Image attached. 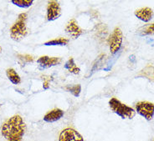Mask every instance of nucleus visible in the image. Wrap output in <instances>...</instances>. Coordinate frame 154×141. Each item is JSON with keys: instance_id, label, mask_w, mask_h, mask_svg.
Instances as JSON below:
<instances>
[{"instance_id": "20", "label": "nucleus", "mask_w": 154, "mask_h": 141, "mask_svg": "<svg viewBox=\"0 0 154 141\" xmlns=\"http://www.w3.org/2000/svg\"><path fill=\"white\" fill-rule=\"evenodd\" d=\"M52 79H50V80H51ZM49 81H50V79H48V80H45V81L44 82V89H48L49 88Z\"/></svg>"}, {"instance_id": "18", "label": "nucleus", "mask_w": 154, "mask_h": 141, "mask_svg": "<svg viewBox=\"0 0 154 141\" xmlns=\"http://www.w3.org/2000/svg\"><path fill=\"white\" fill-rule=\"evenodd\" d=\"M151 34H154V23L147 26L141 33V35H151Z\"/></svg>"}, {"instance_id": "2", "label": "nucleus", "mask_w": 154, "mask_h": 141, "mask_svg": "<svg viewBox=\"0 0 154 141\" xmlns=\"http://www.w3.org/2000/svg\"><path fill=\"white\" fill-rule=\"evenodd\" d=\"M26 21L27 13H24L19 15L17 21L14 23V24L10 29V36L13 40L19 41L27 35L28 30L26 27Z\"/></svg>"}, {"instance_id": "4", "label": "nucleus", "mask_w": 154, "mask_h": 141, "mask_svg": "<svg viewBox=\"0 0 154 141\" xmlns=\"http://www.w3.org/2000/svg\"><path fill=\"white\" fill-rule=\"evenodd\" d=\"M123 35L120 28H115L113 32L111 33L110 37L108 38V44L111 54H115L121 47L122 44Z\"/></svg>"}, {"instance_id": "21", "label": "nucleus", "mask_w": 154, "mask_h": 141, "mask_svg": "<svg viewBox=\"0 0 154 141\" xmlns=\"http://www.w3.org/2000/svg\"><path fill=\"white\" fill-rule=\"evenodd\" d=\"M1 50H2V48H1V47H0V52H1Z\"/></svg>"}, {"instance_id": "10", "label": "nucleus", "mask_w": 154, "mask_h": 141, "mask_svg": "<svg viewBox=\"0 0 154 141\" xmlns=\"http://www.w3.org/2000/svg\"><path fill=\"white\" fill-rule=\"evenodd\" d=\"M154 13L153 9L148 7L141 8L135 11V16L143 22H149L153 18Z\"/></svg>"}, {"instance_id": "19", "label": "nucleus", "mask_w": 154, "mask_h": 141, "mask_svg": "<svg viewBox=\"0 0 154 141\" xmlns=\"http://www.w3.org/2000/svg\"><path fill=\"white\" fill-rule=\"evenodd\" d=\"M19 59L20 60H22L23 62H33L34 60V58L31 55H29V54H25V55H19Z\"/></svg>"}, {"instance_id": "14", "label": "nucleus", "mask_w": 154, "mask_h": 141, "mask_svg": "<svg viewBox=\"0 0 154 141\" xmlns=\"http://www.w3.org/2000/svg\"><path fill=\"white\" fill-rule=\"evenodd\" d=\"M64 68H66V69H68L69 72L75 73V74L80 73V71H81L80 68L76 66V64H75V61H74L73 58H70L69 59L68 61L64 64Z\"/></svg>"}, {"instance_id": "12", "label": "nucleus", "mask_w": 154, "mask_h": 141, "mask_svg": "<svg viewBox=\"0 0 154 141\" xmlns=\"http://www.w3.org/2000/svg\"><path fill=\"white\" fill-rule=\"evenodd\" d=\"M137 76L146 78L149 81L154 82V66L153 64H147L137 73Z\"/></svg>"}, {"instance_id": "7", "label": "nucleus", "mask_w": 154, "mask_h": 141, "mask_svg": "<svg viewBox=\"0 0 154 141\" xmlns=\"http://www.w3.org/2000/svg\"><path fill=\"white\" fill-rule=\"evenodd\" d=\"M61 15V8L60 4L56 1H50L48 3L47 18L49 21H54Z\"/></svg>"}, {"instance_id": "9", "label": "nucleus", "mask_w": 154, "mask_h": 141, "mask_svg": "<svg viewBox=\"0 0 154 141\" xmlns=\"http://www.w3.org/2000/svg\"><path fill=\"white\" fill-rule=\"evenodd\" d=\"M40 66L43 68H50L52 66H56L60 64L62 62L61 58L59 57H48V56H42L37 60Z\"/></svg>"}, {"instance_id": "8", "label": "nucleus", "mask_w": 154, "mask_h": 141, "mask_svg": "<svg viewBox=\"0 0 154 141\" xmlns=\"http://www.w3.org/2000/svg\"><path fill=\"white\" fill-rule=\"evenodd\" d=\"M64 30L67 34H70L72 37L73 39H77L83 33V30L79 27L76 20L75 18H73L68 22V23L65 26Z\"/></svg>"}, {"instance_id": "16", "label": "nucleus", "mask_w": 154, "mask_h": 141, "mask_svg": "<svg viewBox=\"0 0 154 141\" xmlns=\"http://www.w3.org/2000/svg\"><path fill=\"white\" fill-rule=\"evenodd\" d=\"M12 3L20 8H28L32 5L33 0H13Z\"/></svg>"}, {"instance_id": "15", "label": "nucleus", "mask_w": 154, "mask_h": 141, "mask_svg": "<svg viewBox=\"0 0 154 141\" xmlns=\"http://www.w3.org/2000/svg\"><path fill=\"white\" fill-rule=\"evenodd\" d=\"M69 43V40L64 38H59V39H55L50 40L44 44L46 46H52V45H66Z\"/></svg>"}, {"instance_id": "17", "label": "nucleus", "mask_w": 154, "mask_h": 141, "mask_svg": "<svg viewBox=\"0 0 154 141\" xmlns=\"http://www.w3.org/2000/svg\"><path fill=\"white\" fill-rule=\"evenodd\" d=\"M66 90L70 91L74 96L78 97L81 91V84H76V85L70 86V87H66Z\"/></svg>"}, {"instance_id": "5", "label": "nucleus", "mask_w": 154, "mask_h": 141, "mask_svg": "<svg viewBox=\"0 0 154 141\" xmlns=\"http://www.w3.org/2000/svg\"><path fill=\"white\" fill-rule=\"evenodd\" d=\"M136 111L147 120H152L154 116V104L141 101L136 104Z\"/></svg>"}, {"instance_id": "1", "label": "nucleus", "mask_w": 154, "mask_h": 141, "mask_svg": "<svg viewBox=\"0 0 154 141\" xmlns=\"http://www.w3.org/2000/svg\"><path fill=\"white\" fill-rule=\"evenodd\" d=\"M24 130L25 124L21 116L14 115L4 123L1 133L7 141H22Z\"/></svg>"}, {"instance_id": "3", "label": "nucleus", "mask_w": 154, "mask_h": 141, "mask_svg": "<svg viewBox=\"0 0 154 141\" xmlns=\"http://www.w3.org/2000/svg\"><path fill=\"white\" fill-rule=\"evenodd\" d=\"M109 106L112 111L117 115L121 116L122 119H133L136 114L133 108L122 104L120 100L115 98H111L110 99Z\"/></svg>"}, {"instance_id": "6", "label": "nucleus", "mask_w": 154, "mask_h": 141, "mask_svg": "<svg viewBox=\"0 0 154 141\" xmlns=\"http://www.w3.org/2000/svg\"><path fill=\"white\" fill-rule=\"evenodd\" d=\"M59 141H84L82 136L72 128H66L60 132Z\"/></svg>"}, {"instance_id": "11", "label": "nucleus", "mask_w": 154, "mask_h": 141, "mask_svg": "<svg viewBox=\"0 0 154 141\" xmlns=\"http://www.w3.org/2000/svg\"><path fill=\"white\" fill-rule=\"evenodd\" d=\"M64 115V112L60 109H54L51 111H49L44 116V120L48 123H52L56 122L57 120H60Z\"/></svg>"}, {"instance_id": "13", "label": "nucleus", "mask_w": 154, "mask_h": 141, "mask_svg": "<svg viewBox=\"0 0 154 141\" xmlns=\"http://www.w3.org/2000/svg\"><path fill=\"white\" fill-rule=\"evenodd\" d=\"M6 74H7V77L9 78V80L14 84H19L21 81L19 75L18 74L17 72L13 68H8L6 70Z\"/></svg>"}]
</instances>
